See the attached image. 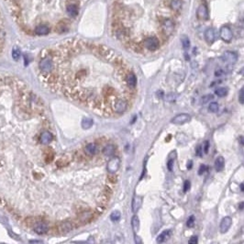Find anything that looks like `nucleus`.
Masks as SVG:
<instances>
[{
    "label": "nucleus",
    "instance_id": "20",
    "mask_svg": "<svg viewBox=\"0 0 244 244\" xmlns=\"http://www.w3.org/2000/svg\"><path fill=\"white\" fill-rule=\"evenodd\" d=\"M115 152H116V147L113 144H107L106 146L103 148L102 153L106 157H111L114 155Z\"/></svg>",
    "mask_w": 244,
    "mask_h": 244
},
{
    "label": "nucleus",
    "instance_id": "27",
    "mask_svg": "<svg viewBox=\"0 0 244 244\" xmlns=\"http://www.w3.org/2000/svg\"><path fill=\"white\" fill-rule=\"evenodd\" d=\"M181 42H182V44H183V47L185 50H187L190 47V40H189V38L187 36L184 35V36L181 38Z\"/></svg>",
    "mask_w": 244,
    "mask_h": 244
},
{
    "label": "nucleus",
    "instance_id": "3",
    "mask_svg": "<svg viewBox=\"0 0 244 244\" xmlns=\"http://www.w3.org/2000/svg\"><path fill=\"white\" fill-rule=\"evenodd\" d=\"M88 1L5 0L17 27L31 37H45L69 31Z\"/></svg>",
    "mask_w": 244,
    "mask_h": 244
},
{
    "label": "nucleus",
    "instance_id": "19",
    "mask_svg": "<svg viewBox=\"0 0 244 244\" xmlns=\"http://www.w3.org/2000/svg\"><path fill=\"white\" fill-rule=\"evenodd\" d=\"M142 205V197L139 196V195H135L133 197L132 200V211L133 213H136L139 208H141Z\"/></svg>",
    "mask_w": 244,
    "mask_h": 244
},
{
    "label": "nucleus",
    "instance_id": "1",
    "mask_svg": "<svg viewBox=\"0 0 244 244\" xmlns=\"http://www.w3.org/2000/svg\"><path fill=\"white\" fill-rule=\"evenodd\" d=\"M36 69L47 89L107 117L124 114L136 96L137 76L128 62L89 40L49 46L40 52Z\"/></svg>",
    "mask_w": 244,
    "mask_h": 244
},
{
    "label": "nucleus",
    "instance_id": "21",
    "mask_svg": "<svg viewBox=\"0 0 244 244\" xmlns=\"http://www.w3.org/2000/svg\"><path fill=\"white\" fill-rule=\"evenodd\" d=\"M214 167H215V170H216L217 172H221L224 169V167H225V159L223 158L222 156H218V158L216 159V161H215Z\"/></svg>",
    "mask_w": 244,
    "mask_h": 244
},
{
    "label": "nucleus",
    "instance_id": "13",
    "mask_svg": "<svg viewBox=\"0 0 244 244\" xmlns=\"http://www.w3.org/2000/svg\"><path fill=\"white\" fill-rule=\"evenodd\" d=\"M232 225V218L230 217H224L220 222V226H219V229L221 233H227L228 230L229 229V228Z\"/></svg>",
    "mask_w": 244,
    "mask_h": 244
},
{
    "label": "nucleus",
    "instance_id": "12",
    "mask_svg": "<svg viewBox=\"0 0 244 244\" xmlns=\"http://www.w3.org/2000/svg\"><path fill=\"white\" fill-rule=\"evenodd\" d=\"M52 139H53V135L50 130H44L40 137V141L42 145H49L52 141Z\"/></svg>",
    "mask_w": 244,
    "mask_h": 244
},
{
    "label": "nucleus",
    "instance_id": "41",
    "mask_svg": "<svg viewBox=\"0 0 244 244\" xmlns=\"http://www.w3.org/2000/svg\"><path fill=\"white\" fill-rule=\"evenodd\" d=\"M192 166H193V162L188 161V162H187V169H191Z\"/></svg>",
    "mask_w": 244,
    "mask_h": 244
},
{
    "label": "nucleus",
    "instance_id": "43",
    "mask_svg": "<svg viewBox=\"0 0 244 244\" xmlns=\"http://www.w3.org/2000/svg\"><path fill=\"white\" fill-rule=\"evenodd\" d=\"M240 139V142H241V144H243V145H244V138H243V137H240V139Z\"/></svg>",
    "mask_w": 244,
    "mask_h": 244
},
{
    "label": "nucleus",
    "instance_id": "50",
    "mask_svg": "<svg viewBox=\"0 0 244 244\" xmlns=\"http://www.w3.org/2000/svg\"><path fill=\"white\" fill-rule=\"evenodd\" d=\"M0 202H1V198H0Z\"/></svg>",
    "mask_w": 244,
    "mask_h": 244
},
{
    "label": "nucleus",
    "instance_id": "18",
    "mask_svg": "<svg viewBox=\"0 0 244 244\" xmlns=\"http://www.w3.org/2000/svg\"><path fill=\"white\" fill-rule=\"evenodd\" d=\"M172 234V230L171 229H166L164 231H162V233L157 237V239H156V241L158 244H162V243H164L168 239L170 238Z\"/></svg>",
    "mask_w": 244,
    "mask_h": 244
},
{
    "label": "nucleus",
    "instance_id": "23",
    "mask_svg": "<svg viewBox=\"0 0 244 244\" xmlns=\"http://www.w3.org/2000/svg\"><path fill=\"white\" fill-rule=\"evenodd\" d=\"M131 227L135 233H138L139 230V219L137 215H134L131 218Z\"/></svg>",
    "mask_w": 244,
    "mask_h": 244
},
{
    "label": "nucleus",
    "instance_id": "48",
    "mask_svg": "<svg viewBox=\"0 0 244 244\" xmlns=\"http://www.w3.org/2000/svg\"><path fill=\"white\" fill-rule=\"evenodd\" d=\"M211 244H218L217 242H213V243H211Z\"/></svg>",
    "mask_w": 244,
    "mask_h": 244
},
{
    "label": "nucleus",
    "instance_id": "28",
    "mask_svg": "<svg viewBox=\"0 0 244 244\" xmlns=\"http://www.w3.org/2000/svg\"><path fill=\"white\" fill-rule=\"evenodd\" d=\"M93 125V121L91 119H85L82 121V127L83 129L86 130V129H89V128Z\"/></svg>",
    "mask_w": 244,
    "mask_h": 244
},
{
    "label": "nucleus",
    "instance_id": "10",
    "mask_svg": "<svg viewBox=\"0 0 244 244\" xmlns=\"http://www.w3.org/2000/svg\"><path fill=\"white\" fill-rule=\"evenodd\" d=\"M98 152H99V148H98V145L96 142L87 143L84 148V152L85 153L86 156H89V157L96 155Z\"/></svg>",
    "mask_w": 244,
    "mask_h": 244
},
{
    "label": "nucleus",
    "instance_id": "25",
    "mask_svg": "<svg viewBox=\"0 0 244 244\" xmlns=\"http://www.w3.org/2000/svg\"><path fill=\"white\" fill-rule=\"evenodd\" d=\"M121 218V214L119 210H115L111 213V215H110V219L112 220L113 222H117L119 221V220Z\"/></svg>",
    "mask_w": 244,
    "mask_h": 244
},
{
    "label": "nucleus",
    "instance_id": "36",
    "mask_svg": "<svg viewBox=\"0 0 244 244\" xmlns=\"http://www.w3.org/2000/svg\"><path fill=\"white\" fill-rule=\"evenodd\" d=\"M175 97H176V96L174 94H168L166 96V100L167 101H174L175 100Z\"/></svg>",
    "mask_w": 244,
    "mask_h": 244
},
{
    "label": "nucleus",
    "instance_id": "40",
    "mask_svg": "<svg viewBox=\"0 0 244 244\" xmlns=\"http://www.w3.org/2000/svg\"><path fill=\"white\" fill-rule=\"evenodd\" d=\"M71 244H92V243H89L87 241H73Z\"/></svg>",
    "mask_w": 244,
    "mask_h": 244
},
{
    "label": "nucleus",
    "instance_id": "30",
    "mask_svg": "<svg viewBox=\"0 0 244 244\" xmlns=\"http://www.w3.org/2000/svg\"><path fill=\"white\" fill-rule=\"evenodd\" d=\"M214 98V96L212 95H207V96H203L202 97V103L203 104H206L207 102H209L210 100H212Z\"/></svg>",
    "mask_w": 244,
    "mask_h": 244
},
{
    "label": "nucleus",
    "instance_id": "6",
    "mask_svg": "<svg viewBox=\"0 0 244 244\" xmlns=\"http://www.w3.org/2000/svg\"><path fill=\"white\" fill-rule=\"evenodd\" d=\"M32 229L37 234L43 235V234H46L50 230V226L44 219H42V220H40V221H38L36 224H35L32 227Z\"/></svg>",
    "mask_w": 244,
    "mask_h": 244
},
{
    "label": "nucleus",
    "instance_id": "2",
    "mask_svg": "<svg viewBox=\"0 0 244 244\" xmlns=\"http://www.w3.org/2000/svg\"><path fill=\"white\" fill-rule=\"evenodd\" d=\"M183 6V0H113V36L136 53L155 52L173 35Z\"/></svg>",
    "mask_w": 244,
    "mask_h": 244
},
{
    "label": "nucleus",
    "instance_id": "37",
    "mask_svg": "<svg viewBox=\"0 0 244 244\" xmlns=\"http://www.w3.org/2000/svg\"><path fill=\"white\" fill-rule=\"evenodd\" d=\"M135 243L136 244H143L141 238L139 236H138V235H135Z\"/></svg>",
    "mask_w": 244,
    "mask_h": 244
},
{
    "label": "nucleus",
    "instance_id": "34",
    "mask_svg": "<svg viewBox=\"0 0 244 244\" xmlns=\"http://www.w3.org/2000/svg\"><path fill=\"white\" fill-rule=\"evenodd\" d=\"M239 101L241 104H244V88H242L239 94Z\"/></svg>",
    "mask_w": 244,
    "mask_h": 244
},
{
    "label": "nucleus",
    "instance_id": "14",
    "mask_svg": "<svg viewBox=\"0 0 244 244\" xmlns=\"http://www.w3.org/2000/svg\"><path fill=\"white\" fill-rule=\"evenodd\" d=\"M222 59L224 62H226L228 64H234L237 62L238 55L234 51H226L222 56Z\"/></svg>",
    "mask_w": 244,
    "mask_h": 244
},
{
    "label": "nucleus",
    "instance_id": "15",
    "mask_svg": "<svg viewBox=\"0 0 244 244\" xmlns=\"http://www.w3.org/2000/svg\"><path fill=\"white\" fill-rule=\"evenodd\" d=\"M204 36H205L206 42L208 44H212L215 42V40H216V32H215V30L212 28H207V30L205 31Z\"/></svg>",
    "mask_w": 244,
    "mask_h": 244
},
{
    "label": "nucleus",
    "instance_id": "7",
    "mask_svg": "<svg viewBox=\"0 0 244 244\" xmlns=\"http://www.w3.org/2000/svg\"><path fill=\"white\" fill-rule=\"evenodd\" d=\"M120 167V160L119 157L114 156L107 162V170L109 173H116Z\"/></svg>",
    "mask_w": 244,
    "mask_h": 244
},
{
    "label": "nucleus",
    "instance_id": "46",
    "mask_svg": "<svg viewBox=\"0 0 244 244\" xmlns=\"http://www.w3.org/2000/svg\"><path fill=\"white\" fill-rule=\"evenodd\" d=\"M243 206H244V203H241V205H240V209H242V208H243Z\"/></svg>",
    "mask_w": 244,
    "mask_h": 244
},
{
    "label": "nucleus",
    "instance_id": "35",
    "mask_svg": "<svg viewBox=\"0 0 244 244\" xmlns=\"http://www.w3.org/2000/svg\"><path fill=\"white\" fill-rule=\"evenodd\" d=\"M167 168L170 172H173V159H171V160L168 161Z\"/></svg>",
    "mask_w": 244,
    "mask_h": 244
},
{
    "label": "nucleus",
    "instance_id": "29",
    "mask_svg": "<svg viewBox=\"0 0 244 244\" xmlns=\"http://www.w3.org/2000/svg\"><path fill=\"white\" fill-rule=\"evenodd\" d=\"M195 225V217L194 216H190L187 219V222H186V226L188 228H193Z\"/></svg>",
    "mask_w": 244,
    "mask_h": 244
},
{
    "label": "nucleus",
    "instance_id": "44",
    "mask_svg": "<svg viewBox=\"0 0 244 244\" xmlns=\"http://www.w3.org/2000/svg\"><path fill=\"white\" fill-rule=\"evenodd\" d=\"M102 244H112V242L110 241H103Z\"/></svg>",
    "mask_w": 244,
    "mask_h": 244
},
{
    "label": "nucleus",
    "instance_id": "47",
    "mask_svg": "<svg viewBox=\"0 0 244 244\" xmlns=\"http://www.w3.org/2000/svg\"><path fill=\"white\" fill-rule=\"evenodd\" d=\"M240 73L244 74V68H242V70H241V71H240Z\"/></svg>",
    "mask_w": 244,
    "mask_h": 244
},
{
    "label": "nucleus",
    "instance_id": "49",
    "mask_svg": "<svg viewBox=\"0 0 244 244\" xmlns=\"http://www.w3.org/2000/svg\"><path fill=\"white\" fill-rule=\"evenodd\" d=\"M0 244H7V243H0Z\"/></svg>",
    "mask_w": 244,
    "mask_h": 244
},
{
    "label": "nucleus",
    "instance_id": "16",
    "mask_svg": "<svg viewBox=\"0 0 244 244\" xmlns=\"http://www.w3.org/2000/svg\"><path fill=\"white\" fill-rule=\"evenodd\" d=\"M196 15H197V17H198V19H201V20H207L208 19L207 8L205 5L199 6V8H197V11H196Z\"/></svg>",
    "mask_w": 244,
    "mask_h": 244
},
{
    "label": "nucleus",
    "instance_id": "8",
    "mask_svg": "<svg viewBox=\"0 0 244 244\" xmlns=\"http://www.w3.org/2000/svg\"><path fill=\"white\" fill-rule=\"evenodd\" d=\"M6 35H7V33H6V28H5V22H4L1 10H0V54L3 52V50L5 48Z\"/></svg>",
    "mask_w": 244,
    "mask_h": 244
},
{
    "label": "nucleus",
    "instance_id": "4",
    "mask_svg": "<svg viewBox=\"0 0 244 244\" xmlns=\"http://www.w3.org/2000/svg\"><path fill=\"white\" fill-rule=\"evenodd\" d=\"M95 218V213L90 209H84L81 212L77 213L76 220H75L74 224L75 227H79L81 225H85L87 223H90L93 219Z\"/></svg>",
    "mask_w": 244,
    "mask_h": 244
},
{
    "label": "nucleus",
    "instance_id": "24",
    "mask_svg": "<svg viewBox=\"0 0 244 244\" xmlns=\"http://www.w3.org/2000/svg\"><path fill=\"white\" fill-rule=\"evenodd\" d=\"M228 93H229V89L227 87H219V88H217L215 90V94L218 97H224L228 95Z\"/></svg>",
    "mask_w": 244,
    "mask_h": 244
},
{
    "label": "nucleus",
    "instance_id": "26",
    "mask_svg": "<svg viewBox=\"0 0 244 244\" xmlns=\"http://www.w3.org/2000/svg\"><path fill=\"white\" fill-rule=\"evenodd\" d=\"M218 108H219V107L217 102H212L209 104V106H208V110L212 113H217L218 111Z\"/></svg>",
    "mask_w": 244,
    "mask_h": 244
},
{
    "label": "nucleus",
    "instance_id": "39",
    "mask_svg": "<svg viewBox=\"0 0 244 244\" xmlns=\"http://www.w3.org/2000/svg\"><path fill=\"white\" fill-rule=\"evenodd\" d=\"M201 150H202V147H201V146H197V148H196V155H197V156H199V157L202 156Z\"/></svg>",
    "mask_w": 244,
    "mask_h": 244
},
{
    "label": "nucleus",
    "instance_id": "32",
    "mask_svg": "<svg viewBox=\"0 0 244 244\" xmlns=\"http://www.w3.org/2000/svg\"><path fill=\"white\" fill-rule=\"evenodd\" d=\"M191 187V183L189 180H185V182L184 184V192L185 193V192H187Z\"/></svg>",
    "mask_w": 244,
    "mask_h": 244
},
{
    "label": "nucleus",
    "instance_id": "5",
    "mask_svg": "<svg viewBox=\"0 0 244 244\" xmlns=\"http://www.w3.org/2000/svg\"><path fill=\"white\" fill-rule=\"evenodd\" d=\"M74 228H76L74 222L70 221V220H63V221L59 222L57 225L58 231H59L61 234H66L68 232L72 231Z\"/></svg>",
    "mask_w": 244,
    "mask_h": 244
},
{
    "label": "nucleus",
    "instance_id": "22",
    "mask_svg": "<svg viewBox=\"0 0 244 244\" xmlns=\"http://www.w3.org/2000/svg\"><path fill=\"white\" fill-rule=\"evenodd\" d=\"M71 162V158H69V156H62L59 160H57L56 162V166L57 167H64L65 165H67L69 162Z\"/></svg>",
    "mask_w": 244,
    "mask_h": 244
},
{
    "label": "nucleus",
    "instance_id": "45",
    "mask_svg": "<svg viewBox=\"0 0 244 244\" xmlns=\"http://www.w3.org/2000/svg\"><path fill=\"white\" fill-rule=\"evenodd\" d=\"M240 186H241V190L242 192H244V183H242V184L240 185Z\"/></svg>",
    "mask_w": 244,
    "mask_h": 244
},
{
    "label": "nucleus",
    "instance_id": "11",
    "mask_svg": "<svg viewBox=\"0 0 244 244\" xmlns=\"http://www.w3.org/2000/svg\"><path fill=\"white\" fill-rule=\"evenodd\" d=\"M191 120V116L189 114L186 113H181L177 116H175L172 120L171 122L174 125H184L185 123H187Z\"/></svg>",
    "mask_w": 244,
    "mask_h": 244
},
{
    "label": "nucleus",
    "instance_id": "38",
    "mask_svg": "<svg viewBox=\"0 0 244 244\" xmlns=\"http://www.w3.org/2000/svg\"><path fill=\"white\" fill-rule=\"evenodd\" d=\"M208 150H209V141H207L205 142V147H204V152L205 153H207L208 152Z\"/></svg>",
    "mask_w": 244,
    "mask_h": 244
},
{
    "label": "nucleus",
    "instance_id": "31",
    "mask_svg": "<svg viewBox=\"0 0 244 244\" xmlns=\"http://www.w3.org/2000/svg\"><path fill=\"white\" fill-rule=\"evenodd\" d=\"M207 170H208V167L207 165L201 164L200 167H199V169H198V174H199V175H202V174L204 173L206 171H207Z\"/></svg>",
    "mask_w": 244,
    "mask_h": 244
},
{
    "label": "nucleus",
    "instance_id": "33",
    "mask_svg": "<svg viewBox=\"0 0 244 244\" xmlns=\"http://www.w3.org/2000/svg\"><path fill=\"white\" fill-rule=\"evenodd\" d=\"M198 243V239H197V236H193L191 237L189 241H188V244H197Z\"/></svg>",
    "mask_w": 244,
    "mask_h": 244
},
{
    "label": "nucleus",
    "instance_id": "42",
    "mask_svg": "<svg viewBox=\"0 0 244 244\" xmlns=\"http://www.w3.org/2000/svg\"><path fill=\"white\" fill-rule=\"evenodd\" d=\"M31 244H44V243L40 241H31Z\"/></svg>",
    "mask_w": 244,
    "mask_h": 244
},
{
    "label": "nucleus",
    "instance_id": "9",
    "mask_svg": "<svg viewBox=\"0 0 244 244\" xmlns=\"http://www.w3.org/2000/svg\"><path fill=\"white\" fill-rule=\"evenodd\" d=\"M219 35L223 42H228V43L230 42L232 38H233V32H232L231 28L229 26L221 27V28H220V31H219Z\"/></svg>",
    "mask_w": 244,
    "mask_h": 244
},
{
    "label": "nucleus",
    "instance_id": "17",
    "mask_svg": "<svg viewBox=\"0 0 244 244\" xmlns=\"http://www.w3.org/2000/svg\"><path fill=\"white\" fill-rule=\"evenodd\" d=\"M43 155H44V162L46 164H51L54 159V152L50 147H47L43 150Z\"/></svg>",
    "mask_w": 244,
    "mask_h": 244
}]
</instances>
